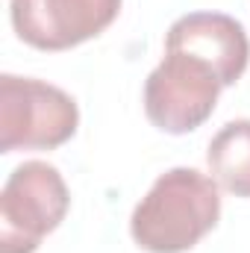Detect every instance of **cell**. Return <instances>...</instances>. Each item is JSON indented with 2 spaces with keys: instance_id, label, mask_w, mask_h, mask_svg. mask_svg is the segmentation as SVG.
Listing matches in <instances>:
<instances>
[{
  "instance_id": "cell-1",
  "label": "cell",
  "mask_w": 250,
  "mask_h": 253,
  "mask_svg": "<svg viewBox=\"0 0 250 253\" xmlns=\"http://www.w3.org/2000/svg\"><path fill=\"white\" fill-rule=\"evenodd\" d=\"M218 183L197 168H171L132 209L129 236L147 253H186L218 227Z\"/></svg>"
},
{
  "instance_id": "cell-7",
  "label": "cell",
  "mask_w": 250,
  "mask_h": 253,
  "mask_svg": "<svg viewBox=\"0 0 250 253\" xmlns=\"http://www.w3.org/2000/svg\"><path fill=\"white\" fill-rule=\"evenodd\" d=\"M209 174L224 191L250 197V118L224 124L206 150Z\"/></svg>"
},
{
  "instance_id": "cell-4",
  "label": "cell",
  "mask_w": 250,
  "mask_h": 253,
  "mask_svg": "<svg viewBox=\"0 0 250 253\" xmlns=\"http://www.w3.org/2000/svg\"><path fill=\"white\" fill-rule=\"evenodd\" d=\"M221 88L224 83L209 62L165 47V59L144 83V115L162 132L186 135L212 118Z\"/></svg>"
},
{
  "instance_id": "cell-5",
  "label": "cell",
  "mask_w": 250,
  "mask_h": 253,
  "mask_svg": "<svg viewBox=\"0 0 250 253\" xmlns=\"http://www.w3.org/2000/svg\"><path fill=\"white\" fill-rule=\"evenodd\" d=\"M124 0H12L9 18L18 39L36 50H71L97 39Z\"/></svg>"
},
{
  "instance_id": "cell-6",
  "label": "cell",
  "mask_w": 250,
  "mask_h": 253,
  "mask_svg": "<svg viewBox=\"0 0 250 253\" xmlns=\"http://www.w3.org/2000/svg\"><path fill=\"white\" fill-rule=\"evenodd\" d=\"M165 47L186 50L209 62L218 71L224 88L236 85L250 62V39L242 21L224 12H188L177 18L165 36Z\"/></svg>"
},
{
  "instance_id": "cell-2",
  "label": "cell",
  "mask_w": 250,
  "mask_h": 253,
  "mask_svg": "<svg viewBox=\"0 0 250 253\" xmlns=\"http://www.w3.org/2000/svg\"><path fill=\"white\" fill-rule=\"evenodd\" d=\"M77 100L36 77H0V153L56 150L77 135Z\"/></svg>"
},
{
  "instance_id": "cell-3",
  "label": "cell",
  "mask_w": 250,
  "mask_h": 253,
  "mask_svg": "<svg viewBox=\"0 0 250 253\" xmlns=\"http://www.w3.org/2000/svg\"><path fill=\"white\" fill-rule=\"evenodd\" d=\"M71 191L59 168L21 162L0 191V253H36L68 215Z\"/></svg>"
}]
</instances>
